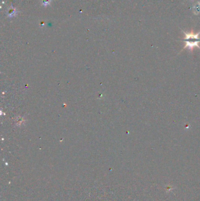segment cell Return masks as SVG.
<instances>
[{
  "label": "cell",
  "mask_w": 200,
  "mask_h": 201,
  "mask_svg": "<svg viewBox=\"0 0 200 201\" xmlns=\"http://www.w3.org/2000/svg\"><path fill=\"white\" fill-rule=\"evenodd\" d=\"M185 37L182 41L185 43V45L183 49L181 51H182L186 48H188L190 51L191 52H193V49L194 47H197L200 49V38L199 35L200 34V31L198 32L197 34H194L193 31L190 32H186L183 31Z\"/></svg>",
  "instance_id": "1"
},
{
  "label": "cell",
  "mask_w": 200,
  "mask_h": 201,
  "mask_svg": "<svg viewBox=\"0 0 200 201\" xmlns=\"http://www.w3.org/2000/svg\"><path fill=\"white\" fill-rule=\"evenodd\" d=\"M194 9V14L198 15L200 13V3L199 2H198V3L194 5V7H193Z\"/></svg>",
  "instance_id": "2"
}]
</instances>
